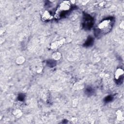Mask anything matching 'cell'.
I'll list each match as a JSON object with an SVG mask.
<instances>
[{
    "label": "cell",
    "instance_id": "277c9868",
    "mask_svg": "<svg viewBox=\"0 0 124 124\" xmlns=\"http://www.w3.org/2000/svg\"><path fill=\"white\" fill-rule=\"evenodd\" d=\"M64 43V41L63 40H61L60 41H57L55 42H54L52 43L51 45V47L52 49H55L59 47H60Z\"/></svg>",
    "mask_w": 124,
    "mask_h": 124
},
{
    "label": "cell",
    "instance_id": "8992f818",
    "mask_svg": "<svg viewBox=\"0 0 124 124\" xmlns=\"http://www.w3.org/2000/svg\"><path fill=\"white\" fill-rule=\"evenodd\" d=\"M53 58L55 60H59L61 58V54L58 52L55 53L53 55Z\"/></svg>",
    "mask_w": 124,
    "mask_h": 124
},
{
    "label": "cell",
    "instance_id": "3957f363",
    "mask_svg": "<svg viewBox=\"0 0 124 124\" xmlns=\"http://www.w3.org/2000/svg\"><path fill=\"white\" fill-rule=\"evenodd\" d=\"M52 18H53L52 16H51L50 13L47 11H45L42 15V19L43 20H51Z\"/></svg>",
    "mask_w": 124,
    "mask_h": 124
},
{
    "label": "cell",
    "instance_id": "5b68a950",
    "mask_svg": "<svg viewBox=\"0 0 124 124\" xmlns=\"http://www.w3.org/2000/svg\"><path fill=\"white\" fill-rule=\"evenodd\" d=\"M123 71L122 69H119L117 70V71L115 73V78L116 79H119V78L120 77H121V76L122 75H123Z\"/></svg>",
    "mask_w": 124,
    "mask_h": 124
},
{
    "label": "cell",
    "instance_id": "6da1fadb",
    "mask_svg": "<svg viewBox=\"0 0 124 124\" xmlns=\"http://www.w3.org/2000/svg\"><path fill=\"white\" fill-rule=\"evenodd\" d=\"M71 7V4L70 1H64L62 2L59 6L55 13V17L56 18H60L68 11Z\"/></svg>",
    "mask_w": 124,
    "mask_h": 124
},
{
    "label": "cell",
    "instance_id": "7a4b0ae2",
    "mask_svg": "<svg viewBox=\"0 0 124 124\" xmlns=\"http://www.w3.org/2000/svg\"><path fill=\"white\" fill-rule=\"evenodd\" d=\"M112 21L110 19H106L100 22L97 26V28L101 33H106L111 29Z\"/></svg>",
    "mask_w": 124,
    "mask_h": 124
}]
</instances>
